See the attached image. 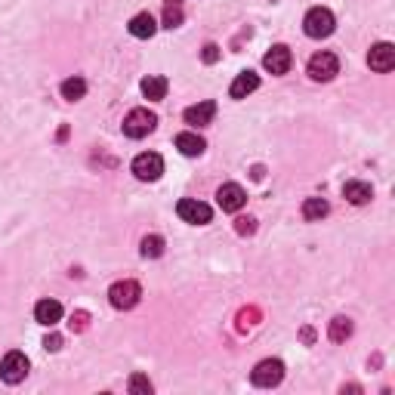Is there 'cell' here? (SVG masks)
Returning <instances> with one entry per match:
<instances>
[{
	"label": "cell",
	"mask_w": 395,
	"mask_h": 395,
	"mask_svg": "<svg viewBox=\"0 0 395 395\" xmlns=\"http://www.w3.org/2000/svg\"><path fill=\"white\" fill-rule=\"evenodd\" d=\"M176 148H179L186 158H198L201 151L207 148V142L201 139L198 133H189V130H186V133H179V136H176Z\"/></svg>",
	"instance_id": "obj_17"
},
{
	"label": "cell",
	"mask_w": 395,
	"mask_h": 395,
	"mask_svg": "<svg viewBox=\"0 0 395 395\" xmlns=\"http://www.w3.org/2000/svg\"><path fill=\"white\" fill-rule=\"evenodd\" d=\"M327 213H331V207H327L324 198H306L302 201V220L318 223V220H324Z\"/></svg>",
	"instance_id": "obj_19"
},
{
	"label": "cell",
	"mask_w": 395,
	"mask_h": 395,
	"mask_svg": "<svg viewBox=\"0 0 395 395\" xmlns=\"http://www.w3.org/2000/svg\"><path fill=\"white\" fill-rule=\"evenodd\" d=\"M250 380H254V386H259V389H272V386H278L284 380V365L278 358L259 361L254 367V374H250Z\"/></svg>",
	"instance_id": "obj_5"
},
{
	"label": "cell",
	"mask_w": 395,
	"mask_h": 395,
	"mask_svg": "<svg viewBox=\"0 0 395 395\" xmlns=\"http://www.w3.org/2000/svg\"><path fill=\"white\" fill-rule=\"evenodd\" d=\"M334 28H337V19H334V13L324 10V6H312V10L306 13V19H302V31L315 40L331 37Z\"/></svg>",
	"instance_id": "obj_1"
},
{
	"label": "cell",
	"mask_w": 395,
	"mask_h": 395,
	"mask_svg": "<svg viewBox=\"0 0 395 395\" xmlns=\"http://www.w3.org/2000/svg\"><path fill=\"white\" fill-rule=\"evenodd\" d=\"M139 87H142V96H146V99H151V102H161V99L167 96V87H170V83H167V78H161V74H151V78H146Z\"/></svg>",
	"instance_id": "obj_18"
},
{
	"label": "cell",
	"mask_w": 395,
	"mask_h": 395,
	"mask_svg": "<svg viewBox=\"0 0 395 395\" xmlns=\"http://www.w3.org/2000/svg\"><path fill=\"white\" fill-rule=\"evenodd\" d=\"M127 28H130V35H133V37L148 40V37L158 31V22H155V16H151V13H136V16L130 19Z\"/></svg>",
	"instance_id": "obj_16"
},
{
	"label": "cell",
	"mask_w": 395,
	"mask_h": 395,
	"mask_svg": "<svg viewBox=\"0 0 395 395\" xmlns=\"http://www.w3.org/2000/svg\"><path fill=\"white\" fill-rule=\"evenodd\" d=\"M133 173H136V179H142V182L161 179V173H164V158L155 155V151H142V155L133 158Z\"/></svg>",
	"instance_id": "obj_6"
},
{
	"label": "cell",
	"mask_w": 395,
	"mask_h": 395,
	"mask_svg": "<svg viewBox=\"0 0 395 395\" xmlns=\"http://www.w3.org/2000/svg\"><path fill=\"white\" fill-rule=\"evenodd\" d=\"M25 377H28V358H25V352H19V349L6 352L4 361H0V380L16 386V383H22Z\"/></svg>",
	"instance_id": "obj_3"
},
{
	"label": "cell",
	"mask_w": 395,
	"mask_h": 395,
	"mask_svg": "<svg viewBox=\"0 0 395 395\" xmlns=\"http://www.w3.org/2000/svg\"><path fill=\"white\" fill-rule=\"evenodd\" d=\"M340 74V59L334 53H315L309 59V78L312 81H334Z\"/></svg>",
	"instance_id": "obj_8"
},
{
	"label": "cell",
	"mask_w": 395,
	"mask_h": 395,
	"mask_svg": "<svg viewBox=\"0 0 395 395\" xmlns=\"http://www.w3.org/2000/svg\"><path fill=\"white\" fill-rule=\"evenodd\" d=\"M213 114H216V102H198V105H189L186 108V124H191V127H207L210 121H213Z\"/></svg>",
	"instance_id": "obj_13"
},
{
	"label": "cell",
	"mask_w": 395,
	"mask_h": 395,
	"mask_svg": "<svg viewBox=\"0 0 395 395\" xmlns=\"http://www.w3.org/2000/svg\"><path fill=\"white\" fill-rule=\"evenodd\" d=\"M155 127H158V114L148 112V108H133V112L124 117V136H130V139L148 136Z\"/></svg>",
	"instance_id": "obj_2"
},
{
	"label": "cell",
	"mask_w": 395,
	"mask_h": 395,
	"mask_svg": "<svg viewBox=\"0 0 395 395\" xmlns=\"http://www.w3.org/2000/svg\"><path fill=\"white\" fill-rule=\"evenodd\" d=\"M62 96L69 99V102H78V99L87 96V81L83 78H69V81H62Z\"/></svg>",
	"instance_id": "obj_20"
},
{
	"label": "cell",
	"mask_w": 395,
	"mask_h": 395,
	"mask_svg": "<svg viewBox=\"0 0 395 395\" xmlns=\"http://www.w3.org/2000/svg\"><path fill=\"white\" fill-rule=\"evenodd\" d=\"M290 62H293V56H290V49L284 47V44H275L266 53V59H263L266 71H272V74H288L290 71Z\"/></svg>",
	"instance_id": "obj_11"
},
{
	"label": "cell",
	"mask_w": 395,
	"mask_h": 395,
	"mask_svg": "<svg viewBox=\"0 0 395 395\" xmlns=\"http://www.w3.org/2000/svg\"><path fill=\"white\" fill-rule=\"evenodd\" d=\"M216 204H220L225 213H238V210L247 204V191L241 189L238 182H225V186H220V191H216Z\"/></svg>",
	"instance_id": "obj_9"
},
{
	"label": "cell",
	"mask_w": 395,
	"mask_h": 395,
	"mask_svg": "<svg viewBox=\"0 0 395 395\" xmlns=\"http://www.w3.org/2000/svg\"><path fill=\"white\" fill-rule=\"evenodd\" d=\"M254 229H257V220H250V216H241V220H238V232L241 235H250Z\"/></svg>",
	"instance_id": "obj_26"
},
{
	"label": "cell",
	"mask_w": 395,
	"mask_h": 395,
	"mask_svg": "<svg viewBox=\"0 0 395 395\" xmlns=\"http://www.w3.org/2000/svg\"><path fill=\"white\" fill-rule=\"evenodd\" d=\"M179 25H182V6H179V0H167L164 28H179Z\"/></svg>",
	"instance_id": "obj_23"
},
{
	"label": "cell",
	"mask_w": 395,
	"mask_h": 395,
	"mask_svg": "<svg viewBox=\"0 0 395 395\" xmlns=\"http://www.w3.org/2000/svg\"><path fill=\"white\" fill-rule=\"evenodd\" d=\"M127 389H130L133 395H151V383H148L146 374H133L130 383H127Z\"/></svg>",
	"instance_id": "obj_24"
},
{
	"label": "cell",
	"mask_w": 395,
	"mask_h": 395,
	"mask_svg": "<svg viewBox=\"0 0 395 395\" xmlns=\"http://www.w3.org/2000/svg\"><path fill=\"white\" fill-rule=\"evenodd\" d=\"M343 198L349 201V204H367V201L374 198V189L371 182H361V179H349L346 186H343Z\"/></svg>",
	"instance_id": "obj_14"
},
{
	"label": "cell",
	"mask_w": 395,
	"mask_h": 395,
	"mask_svg": "<svg viewBox=\"0 0 395 395\" xmlns=\"http://www.w3.org/2000/svg\"><path fill=\"white\" fill-rule=\"evenodd\" d=\"M349 334H352V322H349V318H343V315H337L331 322V331H327V337H331L334 343H343Z\"/></svg>",
	"instance_id": "obj_22"
},
{
	"label": "cell",
	"mask_w": 395,
	"mask_h": 395,
	"mask_svg": "<svg viewBox=\"0 0 395 395\" xmlns=\"http://www.w3.org/2000/svg\"><path fill=\"white\" fill-rule=\"evenodd\" d=\"M44 349L59 352V349H62V337H56V334H53V337H47V340H44Z\"/></svg>",
	"instance_id": "obj_27"
},
{
	"label": "cell",
	"mask_w": 395,
	"mask_h": 395,
	"mask_svg": "<svg viewBox=\"0 0 395 395\" xmlns=\"http://www.w3.org/2000/svg\"><path fill=\"white\" fill-rule=\"evenodd\" d=\"M35 318H37V324H44V327L59 324L62 322V302L59 300H40L35 306Z\"/></svg>",
	"instance_id": "obj_12"
},
{
	"label": "cell",
	"mask_w": 395,
	"mask_h": 395,
	"mask_svg": "<svg viewBox=\"0 0 395 395\" xmlns=\"http://www.w3.org/2000/svg\"><path fill=\"white\" fill-rule=\"evenodd\" d=\"M176 213H179V220L189 225H207L213 220L210 204H204V201H198V198H182L179 204H176Z\"/></svg>",
	"instance_id": "obj_4"
},
{
	"label": "cell",
	"mask_w": 395,
	"mask_h": 395,
	"mask_svg": "<svg viewBox=\"0 0 395 395\" xmlns=\"http://www.w3.org/2000/svg\"><path fill=\"white\" fill-rule=\"evenodd\" d=\"M139 254L146 257V259H158V257L164 254V238H161V235H146V238H142Z\"/></svg>",
	"instance_id": "obj_21"
},
{
	"label": "cell",
	"mask_w": 395,
	"mask_h": 395,
	"mask_svg": "<svg viewBox=\"0 0 395 395\" xmlns=\"http://www.w3.org/2000/svg\"><path fill=\"white\" fill-rule=\"evenodd\" d=\"M201 59H204L207 65H213L216 59H220V47H216V44H207V47H204V53H201Z\"/></svg>",
	"instance_id": "obj_25"
},
{
	"label": "cell",
	"mask_w": 395,
	"mask_h": 395,
	"mask_svg": "<svg viewBox=\"0 0 395 395\" xmlns=\"http://www.w3.org/2000/svg\"><path fill=\"white\" fill-rule=\"evenodd\" d=\"M259 87V74H254V71H241L238 78L232 81V87H229V96L232 99H247L254 90Z\"/></svg>",
	"instance_id": "obj_15"
},
{
	"label": "cell",
	"mask_w": 395,
	"mask_h": 395,
	"mask_svg": "<svg viewBox=\"0 0 395 395\" xmlns=\"http://www.w3.org/2000/svg\"><path fill=\"white\" fill-rule=\"evenodd\" d=\"M367 65H371V71L377 74H386V71H392L395 69V47L392 44H374L371 47V53H367Z\"/></svg>",
	"instance_id": "obj_10"
},
{
	"label": "cell",
	"mask_w": 395,
	"mask_h": 395,
	"mask_svg": "<svg viewBox=\"0 0 395 395\" xmlns=\"http://www.w3.org/2000/svg\"><path fill=\"white\" fill-rule=\"evenodd\" d=\"M142 297V288L136 281H114L112 288H108V302H112L114 309H133Z\"/></svg>",
	"instance_id": "obj_7"
}]
</instances>
